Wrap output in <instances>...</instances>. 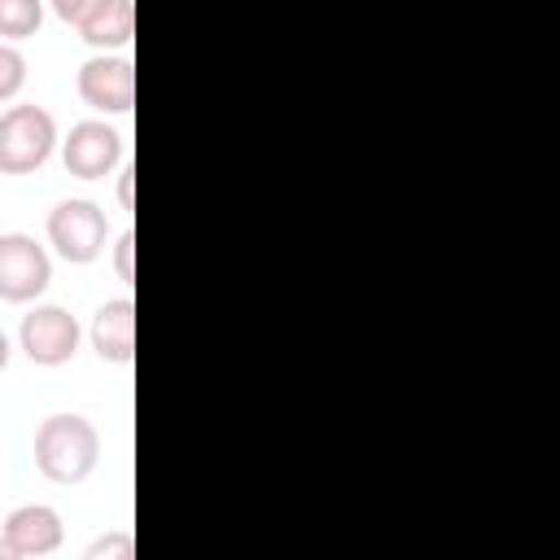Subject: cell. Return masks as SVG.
<instances>
[{"instance_id":"cell-1","label":"cell","mask_w":560,"mask_h":560,"mask_svg":"<svg viewBox=\"0 0 560 560\" xmlns=\"http://www.w3.org/2000/svg\"><path fill=\"white\" fill-rule=\"evenodd\" d=\"M101 459V433L79 411H57L35 429V468L57 486H79Z\"/></svg>"},{"instance_id":"cell-2","label":"cell","mask_w":560,"mask_h":560,"mask_svg":"<svg viewBox=\"0 0 560 560\" xmlns=\"http://www.w3.org/2000/svg\"><path fill=\"white\" fill-rule=\"evenodd\" d=\"M57 144V118L44 105H13L0 114V175H31Z\"/></svg>"},{"instance_id":"cell-3","label":"cell","mask_w":560,"mask_h":560,"mask_svg":"<svg viewBox=\"0 0 560 560\" xmlns=\"http://www.w3.org/2000/svg\"><path fill=\"white\" fill-rule=\"evenodd\" d=\"M105 236H109V228H105L101 206H92L83 197L57 201L52 214H48V241H52V249L66 262H92V258H101Z\"/></svg>"},{"instance_id":"cell-4","label":"cell","mask_w":560,"mask_h":560,"mask_svg":"<svg viewBox=\"0 0 560 560\" xmlns=\"http://www.w3.org/2000/svg\"><path fill=\"white\" fill-rule=\"evenodd\" d=\"M52 280V262L44 254V245H35V236L26 232H4L0 236V302H35Z\"/></svg>"},{"instance_id":"cell-5","label":"cell","mask_w":560,"mask_h":560,"mask_svg":"<svg viewBox=\"0 0 560 560\" xmlns=\"http://www.w3.org/2000/svg\"><path fill=\"white\" fill-rule=\"evenodd\" d=\"M18 341L26 350L31 363L39 368H61L74 359L79 350V319L66 311V306H35L22 315V328H18Z\"/></svg>"},{"instance_id":"cell-6","label":"cell","mask_w":560,"mask_h":560,"mask_svg":"<svg viewBox=\"0 0 560 560\" xmlns=\"http://www.w3.org/2000/svg\"><path fill=\"white\" fill-rule=\"evenodd\" d=\"M61 162L74 179H101L122 162V136L109 122L83 118L70 127V136L61 140Z\"/></svg>"},{"instance_id":"cell-7","label":"cell","mask_w":560,"mask_h":560,"mask_svg":"<svg viewBox=\"0 0 560 560\" xmlns=\"http://www.w3.org/2000/svg\"><path fill=\"white\" fill-rule=\"evenodd\" d=\"M79 96L101 114H127L136 101V66L109 52L88 57L79 66Z\"/></svg>"},{"instance_id":"cell-8","label":"cell","mask_w":560,"mask_h":560,"mask_svg":"<svg viewBox=\"0 0 560 560\" xmlns=\"http://www.w3.org/2000/svg\"><path fill=\"white\" fill-rule=\"evenodd\" d=\"M61 516H57V508H48V503H22V508H13L9 512V521H4V538H9V547H13V556L18 560H39V556H52L57 547H61Z\"/></svg>"},{"instance_id":"cell-9","label":"cell","mask_w":560,"mask_h":560,"mask_svg":"<svg viewBox=\"0 0 560 560\" xmlns=\"http://www.w3.org/2000/svg\"><path fill=\"white\" fill-rule=\"evenodd\" d=\"M92 350L105 363H131V354H136V302L131 298H109L96 306Z\"/></svg>"},{"instance_id":"cell-10","label":"cell","mask_w":560,"mask_h":560,"mask_svg":"<svg viewBox=\"0 0 560 560\" xmlns=\"http://www.w3.org/2000/svg\"><path fill=\"white\" fill-rule=\"evenodd\" d=\"M79 39L96 52H109V48H127L131 35H136V9L131 0H96L83 18H79Z\"/></svg>"},{"instance_id":"cell-11","label":"cell","mask_w":560,"mask_h":560,"mask_svg":"<svg viewBox=\"0 0 560 560\" xmlns=\"http://www.w3.org/2000/svg\"><path fill=\"white\" fill-rule=\"evenodd\" d=\"M44 22V0H0V39H26Z\"/></svg>"},{"instance_id":"cell-12","label":"cell","mask_w":560,"mask_h":560,"mask_svg":"<svg viewBox=\"0 0 560 560\" xmlns=\"http://www.w3.org/2000/svg\"><path fill=\"white\" fill-rule=\"evenodd\" d=\"M26 83V57L0 39V101H13Z\"/></svg>"},{"instance_id":"cell-13","label":"cell","mask_w":560,"mask_h":560,"mask_svg":"<svg viewBox=\"0 0 560 560\" xmlns=\"http://www.w3.org/2000/svg\"><path fill=\"white\" fill-rule=\"evenodd\" d=\"M131 551H136L131 534H127V529H114V534L96 538V542L83 551V560H131Z\"/></svg>"},{"instance_id":"cell-14","label":"cell","mask_w":560,"mask_h":560,"mask_svg":"<svg viewBox=\"0 0 560 560\" xmlns=\"http://www.w3.org/2000/svg\"><path fill=\"white\" fill-rule=\"evenodd\" d=\"M131 258H136V232L127 228V232L114 241V271H118V280H127V284L136 280V262H131Z\"/></svg>"},{"instance_id":"cell-15","label":"cell","mask_w":560,"mask_h":560,"mask_svg":"<svg viewBox=\"0 0 560 560\" xmlns=\"http://www.w3.org/2000/svg\"><path fill=\"white\" fill-rule=\"evenodd\" d=\"M48 4H52V13H57L66 26H79V18H83L96 0H48Z\"/></svg>"},{"instance_id":"cell-16","label":"cell","mask_w":560,"mask_h":560,"mask_svg":"<svg viewBox=\"0 0 560 560\" xmlns=\"http://www.w3.org/2000/svg\"><path fill=\"white\" fill-rule=\"evenodd\" d=\"M118 201H122V210H131V171L118 175Z\"/></svg>"},{"instance_id":"cell-17","label":"cell","mask_w":560,"mask_h":560,"mask_svg":"<svg viewBox=\"0 0 560 560\" xmlns=\"http://www.w3.org/2000/svg\"><path fill=\"white\" fill-rule=\"evenodd\" d=\"M9 354H13V346H9V337H4V332H0V372H4V368H9Z\"/></svg>"},{"instance_id":"cell-18","label":"cell","mask_w":560,"mask_h":560,"mask_svg":"<svg viewBox=\"0 0 560 560\" xmlns=\"http://www.w3.org/2000/svg\"><path fill=\"white\" fill-rule=\"evenodd\" d=\"M0 560H18V556H13V547H9V538H4V534H0Z\"/></svg>"}]
</instances>
